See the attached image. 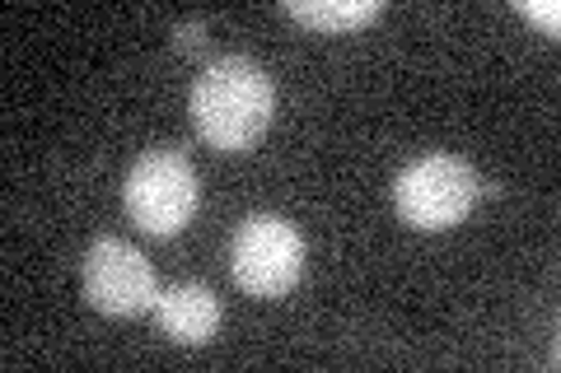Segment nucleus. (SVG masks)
Returning a JSON list of instances; mask_svg holds the SVG:
<instances>
[{
	"mask_svg": "<svg viewBox=\"0 0 561 373\" xmlns=\"http://www.w3.org/2000/svg\"><path fill=\"white\" fill-rule=\"evenodd\" d=\"M84 299L108 317H136L154 308L160 280L146 253H136L127 238H94L84 253Z\"/></svg>",
	"mask_w": 561,
	"mask_h": 373,
	"instance_id": "39448f33",
	"label": "nucleus"
},
{
	"mask_svg": "<svg viewBox=\"0 0 561 373\" xmlns=\"http://www.w3.org/2000/svg\"><path fill=\"white\" fill-rule=\"evenodd\" d=\"M286 14L319 33H351V28L375 24L383 5L379 0H286Z\"/></svg>",
	"mask_w": 561,
	"mask_h": 373,
	"instance_id": "0eeeda50",
	"label": "nucleus"
},
{
	"mask_svg": "<svg viewBox=\"0 0 561 373\" xmlns=\"http://www.w3.org/2000/svg\"><path fill=\"white\" fill-rule=\"evenodd\" d=\"M482 197V177L468 159L454 154H426L408 164L393 183V206L398 220L421 229V234H440L454 229Z\"/></svg>",
	"mask_w": 561,
	"mask_h": 373,
	"instance_id": "f03ea898",
	"label": "nucleus"
},
{
	"mask_svg": "<svg viewBox=\"0 0 561 373\" xmlns=\"http://www.w3.org/2000/svg\"><path fill=\"white\" fill-rule=\"evenodd\" d=\"M519 14H529L534 24H542L557 38V28H561V5H557V0H542V5H538V0H519Z\"/></svg>",
	"mask_w": 561,
	"mask_h": 373,
	"instance_id": "6e6552de",
	"label": "nucleus"
},
{
	"mask_svg": "<svg viewBox=\"0 0 561 373\" xmlns=\"http://www.w3.org/2000/svg\"><path fill=\"white\" fill-rule=\"evenodd\" d=\"M234 285L253 299H280L305 271V238L286 215H249L230 243Z\"/></svg>",
	"mask_w": 561,
	"mask_h": 373,
	"instance_id": "20e7f679",
	"label": "nucleus"
},
{
	"mask_svg": "<svg viewBox=\"0 0 561 373\" xmlns=\"http://www.w3.org/2000/svg\"><path fill=\"white\" fill-rule=\"evenodd\" d=\"M122 201H127V215L140 234L173 238L197 215V201H202L197 168L179 150H146L127 173Z\"/></svg>",
	"mask_w": 561,
	"mask_h": 373,
	"instance_id": "7ed1b4c3",
	"label": "nucleus"
},
{
	"mask_svg": "<svg viewBox=\"0 0 561 373\" xmlns=\"http://www.w3.org/2000/svg\"><path fill=\"white\" fill-rule=\"evenodd\" d=\"M197 38H202V28H197V24H192V28H179V43H183V47H197Z\"/></svg>",
	"mask_w": 561,
	"mask_h": 373,
	"instance_id": "1a4fd4ad",
	"label": "nucleus"
},
{
	"mask_svg": "<svg viewBox=\"0 0 561 373\" xmlns=\"http://www.w3.org/2000/svg\"><path fill=\"white\" fill-rule=\"evenodd\" d=\"M276 89L272 75L253 57H220L210 61L192 84V127L220 154L253 150L262 131L272 127Z\"/></svg>",
	"mask_w": 561,
	"mask_h": 373,
	"instance_id": "f257e3e1",
	"label": "nucleus"
},
{
	"mask_svg": "<svg viewBox=\"0 0 561 373\" xmlns=\"http://www.w3.org/2000/svg\"><path fill=\"white\" fill-rule=\"evenodd\" d=\"M154 317H160V331L173 346H206L220 331V299L197 280H183V285L160 290Z\"/></svg>",
	"mask_w": 561,
	"mask_h": 373,
	"instance_id": "423d86ee",
	"label": "nucleus"
}]
</instances>
